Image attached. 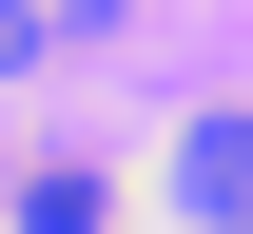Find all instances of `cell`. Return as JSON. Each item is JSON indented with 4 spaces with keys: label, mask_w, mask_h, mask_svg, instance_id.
Here are the masks:
<instances>
[{
    "label": "cell",
    "mask_w": 253,
    "mask_h": 234,
    "mask_svg": "<svg viewBox=\"0 0 253 234\" xmlns=\"http://www.w3.org/2000/svg\"><path fill=\"white\" fill-rule=\"evenodd\" d=\"M20 234H117V176H78V156H39V176H20Z\"/></svg>",
    "instance_id": "1"
},
{
    "label": "cell",
    "mask_w": 253,
    "mask_h": 234,
    "mask_svg": "<svg viewBox=\"0 0 253 234\" xmlns=\"http://www.w3.org/2000/svg\"><path fill=\"white\" fill-rule=\"evenodd\" d=\"M175 176H195V195H253V117H214V137H195Z\"/></svg>",
    "instance_id": "2"
}]
</instances>
